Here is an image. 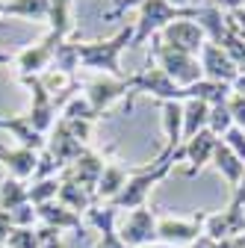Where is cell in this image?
Listing matches in <instances>:
<instances>
[{"mask_svg": "<svg viewBox=\"0 0 245 248\" xmlns=\"http://www.w3.org/2000/svg\"><path fill=\"white\" fill-rule=\"evenodd\" d=\"M177 163H183L180 148H168V145H166L160 157H154V160L145 163V166H136V169L130 171V177H127V183H124V189L118 192V198L112 201V207H115L118 213H127V210L145 207L148 195L154 192V186L163 183V180L174 171Z\"/></svg>", "mask_w": 245, "mask_h": 248, "instance_id": "cell-1", "label": "cell"}, {"mask_svg": "<svg viewBox=\"0 0 245 248\" xmlns=\"http://www.w3.org/2000/svg\"><path fill=\"white\" fill-rule=\"evenodd\" d=\"M133 45V24L121 27L109 39H95V42H77V59L80 68H89L95 74H109V77H127L121 68V53Z\"/></svg>", "mask_w": 245, "mask_h": 248, "instance_id": "cell-2", "label": "cell"}, {"mask_svg": "<svg viewBox=\"0 0 245 248\" xmlns=\"http://www.w3.org/2000/svg\"><path fill=\"white\" fill-rule=\"evenodd\" d=\"M201 15V3L198 6H174L168 0H142L136 6V21H133V47L145 45L148 39H157L171 21L180 18H195Z\"/></svg>", "mask_w": 245, "mask_h": 248, "instance_id": "cell-3", "label": "cell"}, {"mask_svg": "<svg viewBox=\"0 0 245 248\" xmlns=\"http://www.w3.org/2000/svg\"><path fill=\"white\" fill-rule=\"evenodd\" d=\"M151 56H154V62H157V65H160V68H163V71L180 86V89L195 86L198 80H204V71H201L198 56L171 50V47H166L160 39H151Z\"/></svg>", "mask_w": 245, "mask_h": 248, "instance_id": "cell-4", "label": "cell"}, {"mask_svg": "<svg viewBox=\"0 0 245 248\" xmlns=\"http://www.w3.org/2000/svg\"><path fill=\"white\" fill-rule=\"evenodd\" d=\"M157 219L160 216L145 204V207H136L127 213H118L115 231L127 248H145V245L157 242Z\"/></svg>", "mask_w": 245, "mask_h": 248, "instance_id": "cell-5", "label": "cell"}, {"mask_svg": "<svg viewBox=\"0 0 245 248\" xmlns=\"http://www.w3.org/2000/svg\"><path fill=\"white\" fill-rule=\"evenodd\" d=\"M136 86H139V77L136 74H127V77H109V74H98L95 80L86 83V101L92 104V109L98 112V118L121 98L127 95H136Z\"/></svg>", "mask_w": 245, "mask_h": 248, "instance_id": "cell-6", "label": "cell"}, {"mask_svg": "<svg viewBox=\"0 0 245 248\" xmlns=\"http://www.w3.org/2000/svg\"><path fill=\"white\" fill-rule=\"evenodd\" d=\"M27 89H30V112H27V118L33 121V127L39 130V133H50L53 130V124H56V118H59V112H62V104H59L50 92L42 86V80H39V74H21L18 77Z\"/></svg>", "mask_w": 245, "mask_h": 248, "instance_id": "cell-7", "label": "cell"}, {"mask_svg": "<svg viewBox=\"0 0 245 248\" xmlns=\"http://www.w3.org/2000/svg\"><path fill=\"white\" fill-rule=\"evenodd\" d=\"M204 233V210L195 216H160L157 219V242L168 248H186Z\"/></svg>", "mask_w": 245, "mask_h": 248, "instance_id": "cell-8", "label": "cell"}, {"mask_svg": "<svg viewBox=\"0 0 245 248\" xmlns=\"http://www.w3.org/2000/svg\"><path fill=\"white\" fill-rule=\"evenodd\" d=\"M166 47L171 50H180V53H189V56H198L201 47L207 45V33L204 27L195 21V18H180V21H171L163 33L157 36Z\"/></svg>", "mask_w": 245, "mask_h": 248, "instance_id": "cell-9", "label": "cell"}, {"mask_svg": "<svg viewBox=\"0 0 245 248\" xmlns=\"http://www.w3.org/2000/svg\"><path fill=\"white\" fill-rule=\"evenodd\" d=\"M59 45H65V42H59L53 33H47V36H42L36 45L18 50V53L12 56L15 68H18V77H21V74H45V71L53 65V56H56Z\"/></svg>", "mask_w": 245, "mask_h": 248, "instance_id": "cell-10", "label": "cell"}, {"mask_svg": "<svg viewBox=\"0 0 245 248\" xmlns=\"http://www.w3.org/2000/svg\"><path fill=\"white\" fill-rule=\"evenodd\" d=\"M242 233H245V207L228 204L225 210H216V213L204 210V236H210L213 242L233 239Z\"/></svg>", "mask_w": 245, "mask_h": 248, "instance_id": "cell-11", "label": "cell"}, {"mask_svg": "<svg viewBox=\"0 0 245 248\" xmlns=\"http://www.w3.org/2000/svg\"><path fill=\"white\" fill-rule=\"evenodd\" d=\"M198 62H201V71H204V80H213V83H225V86H233V80L239 77V68L236 62L230 59V53L216 45V42H207L198 53Z\"/></svg>", "mask_w": 245, "mask_h": 248, "instance_id": "cell-12", "label": "cell"}, {"mask_svg": "<svg viewBox=\"0 0 245 248\" xmlns=\"http://www.w3.org/2000/svg\"><path fill=\"white\" fill-rule=\"evenodd\" d=\"M216 145H219V136L213 133V130H201L198 136H192V139L183 142L180 154H183V163H186V169H183V171H186V177L201 174V171L213 163Z\"/></svg>", "mask_w": 245, "mask_h": 248, "instance_id": "cell-13", "label": "cell"}, {"mask_svg": "<svg viewBox=\"0 0 245 248\" xmlns=\"http://www.w3.org/2000/svg\"><path fill=\"white\" fill-rule=\"evenodd\" d=\"M136 77H139V86H136V95L139 92H145V95H151V98H157L160 104H166V101H183V89L160 68V65H148L145 71H136Z\"/></svg>", "mask_w": 245, "mask_h": 248, "instance_id": "cell-14", "label": "cell"}, {"mask_svg": "<svg viewBox=\"0 0 245 248\" xmlns=\"http://www.w3.org/2000/svg\"><path fill=\"white\" fill-rule=\"evenodd\" d=\"M45 151H47L50 157L56 160V166L65 171V169H68V166H71L77 157H83V154H86L89 148H86L80 139H74V136L68 133V127H65V124L56 118L53 130L47 133V148H45Z\"/></svg>", "mask_w": 245, "mask_h": 248, "instance_id": "cell-15", "label": "cell"}, {"mask_svg": "<svg viewBox=\"0 0 245 248\" xmlns=\"http://www.w3.org/2000/svg\"><path fill=\"white\" fill-rule=\"evenodd\" d=\"M86 225H92L98 231V242L95 248H127L124 242H121L118 231H115V222H118V210L112 204H95L86 216Z\"/></svg>", "mask_w": 245, "mask_h": 248, "instance_id": "cell-16", "label": "cell"}, {"mask_svg": "<svg viewBox=\"0 0 245 248\" xmlns=\"http://www.w3.org/2000/svg\"><path fill=\"white\" fill-rule=\"evenodd\" d=\"M104 166H107V157H101V154H95V151H86L83 157H77L59 177H62V180H71V183L83 186V189H89L92 195H95L98 180H101V174H104Z\"/></svg>", "mask_w": 245, "mask_h": 248, "instance_id": "cell-17", "label": "cell"}, {"mask_svg": "<svg viewBox=\"0 0 245 248\" xmlns=\"http://www.w3.org/2000/svg\"><path fill=\"white\" fill-rule=\"evenodd\" d=\"M0 130H6V133L15 139V145L30 148V151H36V154H42V151L47 148V136L39 133V130L33 127V121L27 118V112H18V115H0Z\"/></svg>", "mask_w": 245, "mask_h": 248, "instance_id": "cell-18", "label": "cell"}, {"mask_svg": "<svg viewBox=\"0 0 245 248\" xmlns=\"http://www.w3.org/2000/svg\"><path fill=\"white\" fill-rule=\"evenodd\" d=\"M0 166L6 169L9 177H18V180H30L36 177V166H39V154L30 151V148H0Z\"/></svg>", "mask_w": 245, "mask_h": 248, "instance_id": "cell-19", "label": "cell"}, {"mask_svg": "<svg viewBox=\"0 0 245 248\" xmlns=\"http://www.w3.org/2000/svg\"><path fill=\"white\" fill-rule=\"evenodd\" d=\"M36 213H39V225H45V228H56V231H62V233H65V231H83V225H86V219H83L80 213L62 207L59 201L39 204Z\"/></svg>", "mask_w": 245, "mask_h": 248, "instance_id": "cell-20", "label": "cell"}, {"mask_svg": "<svg viewBox=\"0 0 245 248\" xmlns=\"http://www.w3.org/2000/svg\"><path fill=\"white\" fill-rule=\"evenodd\" d=\"M130 171H133V169L121 166V163H115V160H107L104 174H101V180H98V189H95V201H98V204H112V201L118 198V192L124 189Z\"/></svg>", "mask_w": 245, "mask_h": 248, "instance_id": "cell-21", "label": "cell"}, {"mask_svg": "<svg viewBox=\"0 0 245 248\" xmlns=\"http://www.w3.org/2000/svg\"><path fill=\"white\" fill-rule=\"evenodd\" d=\"M213 169H216L225 180H228V186H230V192L239 186V180H242V174H245V163L236 157V154L219 139V145H216V154H213V163H210Z\"/></svg>", "mask_w": 245, "mask_h": 248, "instance_id": "cell-22", "label": "cell"}, {"mask_svg": "<svg viewBox=\"0 0 245 248\" xmlns=\"http://www.w3.org/2000/svg\"><path fill=\"white\" fill-rule=\"evenodd\" d=\"M53 0H3V18L18 21H47Z\"/></svg>", "mask_w": 245, "mask_h": 248, "instance_id": "cell-23", "label": "cell"}, {"mask_svg": "<svg viewBox=\"0 0 245 248\" xmlns=\"http://www.w3.org/2000/svg\"><path fill=\"white\" fill-rule=\"evenodd\" d=\"M180 107H183V142L210 127V104L189 98V101H183Z\"/></svg>", "mask_w": 245, "mask_h": 248, "instance_id": "cell-24", "label": "cell"}, {"mask_svg": "<svg viewBox=\"0 0 245 248\" xmlns=\"http://www.w3.org/2000/svg\"><path fill=\"white\" fill-rule=\"evenodd\" d=\"M230 86H225V83H213V80H198L195 86H186L183 89V101H189V98H195V101H204V104H210V107H219V104H228V98H230ZM180 101V104H183Z\"/></svg>", "mask_w": 245, "mask_h": 248, "instance_id": "cell-25", "label": "cell"}, {"mask_svg": "<svg viewBox=\"0 0 245 248\" xmlns=\"http://www.w3.org/2000/svg\"><path fill=\"white\" fill-rule=\"evenodd\" d=\"M71 6L74 0H53L50 3V12H47V24L59 42H71V33H74V21H71Z\"/></svg>", "mask_w": 245, "mask_h": 248, "instance_id": "cell-26", "label": "cell"}, {"mask_svg": "<svg viewBox=\"0 0 245 248\" xmlns=\"http://www.w3.org/2000/svg\"><path fill=\"white\" fill-rule=\"evenodd\" d=\"M56 201L62 204V207H68V210H74V213H80V216H86L92 207L98 204L95 195H92L89 189H83V186H77V183H71V180H62V183H59Z\"/></svg>", "mask_w": 245, "mask_h": 248, "instance_id": "cell-27", "label": "cell"}, {"mask_svg": "<svg viewBox=\"0 0 245 248\" xmlns=\"http://www.w3.org/2000/svg\"><path fill=\"white\" fill-rule=\"evenodd\" d=\"M24 204H30V183L6 174L3 180H0V210L15 213Z\"/></svg>", "mask_w": 245, "mask_h": 248, "instance_id": "cell-28", "label": "cell"}, {"mask_svg": "<svg viewBox=\"0 0 245 248\" xmlns=\"http://www.w3.org/2000/svg\"><path fill=\"white\" fill-rule=\"evenodd\" d=\"M163 112V130H166V145L168 148H183V107L177 101L160 104Z\"/></svg>", "mask_w": 245, "mask_h": 248, "instance_id": "cell-29", "label": "cell"}, {"mask_svg": "<svg viewBox=\"0 0 245 248\" xmlns=\"http://www.w3.org/2000/svg\"><path fill=\"white\" fill-rule=\"evenodd\" d=\"M39 80H42V86L50 92V95L65 107V101L68 98H74L71 92H74V86H77V80H74V74H68V71H59V68H47L45 74H39Z\"/></svg>", "mask_w": 245, "mask_h": 248, "instance_id": "cell-30", "label": "cell"}, {"mask_svg": "<svg viewBox=\"0 0 245 248\" xmlns=\"http://www.w3.org/2000/svg\"><path fill=\"white\" fill-rule=\"evenodd\" d=\"M59 183H62V177H42V180H33V183H30V204L39 207V204L56 201Z\"/></svg>", "mask_w": 245, "mask_h": 248, "instance_id": "cell-31", "label": "cell"}, {"mask_svg": "<svg viewBox=\"0 0 245 248\" xmlns=\"http://www.w3.org/2000/svg\"><path fill=\"white\" fill-rule=\"evenodd\" d=\"M62 118H83V121H98V112L92 109V104L86 101V95L80 98V95H74V98H68L65 101V107H62V112H59Z\"/></svg>", "mask_w": 245, "mask_h": 248, "instance_id": "cell-32", "label": "cell"}, {"mask_svg": "<svg viewBox=\"0 0 245 248\" xmlns=\"http://www.w3.org/2000/svg\"><path fill=\"white\" fill-rule=\"evenodd\" d=\"M230 127H233V118H230V112H228V104L210 107V127H207V130H213V133L222 139Z\"/></svg>", "mask_w": 245, "mask_h": 248, "instance_id": "cell-33", "label": "cell"}, {"mask_svg": "<svg viewBox=\"0 0 245 248\" xmlns=\"http://www.w3.org/2000/svg\"><path fill=\"white\" fill-rule=\"evenodd\" d=\"M3 248H39V231L36 228H15Z\"/></svg>", "mask_w": 245, "mask_h": 248, "instance_id": "cell-34", "label": "cell"}, {"mask_svg": "<svg viewBox=\"0 0 245 248\" xmlns=\"http://www.w3.org/2000/svg\"><path fill=\"white\" fill-rule=\"evenodd\" d=\"M225 27H228L230 36H236V39L245 42V3L236 6V9H230V12H225Z\"/></svg>", "mask_w": 245, "mask_h": 248, "instance_id": "cell-35", "label": "cell"}, {"mask_svg": "<svg viewBox=\"0 0 245 248\" xmlns=\"http://www.w3.org/2000/svg\"><path fill=\"white\" fill-rule=\"evenodd\" d=\"M59 121H62L65 127H68V133H71L74 139H80L83 145L92 139V127H95V121H83V118H62V115H59Z\"/></svg>", "mask_w": 245, "mask_h": 248, "instance_id": "cell-36", "label": "cell"}, {"mask_svg": "<svg viewBox=\"0 0 245 248\" xmlns=\"http://www.w3.org/2000/svg\"><path fill=\"white\" fill-rule=\"evenodd\" d=\"M222 142H225V145L236 154V157L245 163V130H242V127H236V124H233V127L222 136Z\"/></svg>", "mask_w": 245, "mask_h": 248, "instance_id": "cell-37", "label": "cell"}, {"mask_svg": "<svg viewBox=\"0 0 245 248\" xmlns=\"http://www.w3.org/2000/svg\"><path fill=\"white\" fill-rule=\"evenodd\" d=\"M228 112H230V118H233L236 127L245 130V98H242V95L230 92V98H228Z\"/></svg>", "mask_w": 245, "mask_h": 248, "instance_id": "cell-38", "label": "cell"}, {"mask_svg": "<svg viewBox=\"0 0 245 248\" xmlns=\"http://www.w3.org/2000/svg\"><path fill=\"white\" fill-rule=\"evenodd\" d=\"M15 231V222H12V216L6 213V210H0V245H6V239H9V233Z\"/></svg>", "mask_w": 245, "mask_h": 248, "instance_id": "cell-39", "label": "cell"}, {"mask_svg": "<svg viewBox=\"0 0 245 248\" xmlns=\"http://www.w3.org/2000/svg\"><path fill=\"white\" fill-rule=\"evenodd\" d=\"M142 3V0H115V6H112V12H107V18H118V15H124L127 9H136Z\"/></svg>", "mask_w": 245, "mask_h": 248, "instance_id": "cell-40", "label": "cell"}, {"mask_svg": "<svg viewBox=\"0 0 245 248\" xmlns=\"http://www.w3.org/2000/svg\"><path fill=\"white\" fill-rule=\"evenodd\" d=\"M230 204H239V207H245V174H242V180H239V186L230 192Z\"/></svg>", "mask_w": 245, "mask_h": 248, "instance_id": "cell-41", "label": "cell"}, {"mask_svg": "<svg viewBox=\"0 0 245 248\" xmlns=\"http://www.w3.org/2000/svg\"><path fill=\"white\" fill-rule=\"evenodd\" d=\"M207 3H213V6H216V9H222V12H230V9L242 6V0H207Z\"/></svg>", "mask_w": 245, "mask_h": 248, "instance_id": "cell-42", "label": "cell"}, {"mask_svg": "<svg viewBox=\"0 0 245 248\" xmlns=\"http://www.w3.org/2000/svg\"><path fill=\"white\" fill-rule=\"evenodd\" d=\"M219 248H245V233L242 236H233V239H222V242H216Z\"/></svg>", "mask_w": 245, "mask_h": 248, "instance_id": "cell-43", "label": "cell"}, {"mask_svg": "<svg viewBox=\"0 0 245 248\" xmlns=\"http://www.w3.org/2000/svg\"><path fill=\"white\" fill-rule=\"evenodd\" d=\"M186 248H219V245H216V242H213L210 236H204V233H201V236H198V239H195L192 245H186Z\"/></svg>", "mask_w": 245, "mask_h": 248, "instance_id": "cell-44", "label": "cell"}, {"mask_svg": "<svg viewBox=\"0 0 245 248\" xmlns=\"http://www.w3.org/2000/svg\"><path fill=\"white\" fill-rule=\"evenodd\" d=\"M230 89L236 92V95H242V98H245V74H239V77L233 80V86H230Z\"/></svg>", "mask_w": 245, "mask_h": 248, "instance_id": "cell-45", "label": "cell"}, {"mask_svg": "<svg viewBox=\"0 0 245 248\" xmlns=\"http://www.w3.org/2000/svg\"><path fill=\"white\" fill-rule=\"evenodd\" d=\"M168 3H174V6H198L195 0H168Z\"/></svg>", "mask_w": 245, "mask_h": 248, "instance_id": "cell-46", "label": "cell"}, {"mask_svg": "<svg viewBox=\"0 0 245 248\" xmlns=\"http://www.w3.org/2000/svg\"><path fill=\"white\" fill-rule=\"evenodd\" d=\"M6 62H12V56L9 53H0V65H6Z\"/></svg>", "mask_w": 245, "mask_h": 248, "instance_id": "cell-47", "label": "cell"}, {"mask_svg": "<svg viewBox=\"0 0 245 248\" xmlns=\"http://www.w3.org/2000/svg\"><path fill=\"white\" fill-rule=\"evenodd\" d=\"M145 248H168V245H163V242H154V245H145Z\"/></svg>", "mask_w": 245, "mask_h": 248, "instance_id": "cell-48", "label": "cell"}, {"mask_svg": "<svg viewBox=\"0 0 245 248\" xmlns=\"http://www.w3.org/2000/svg\"><path fill=\"white\" fill-rule=\"evenodd\" d=\"M0 18H3V0H0Z\"/></svg>", "mask_w": 245, "mask_h": 248, "instance_id": "cell-49", "label": "cell"}, {"mask_svg": "<svg viewBox=\"0 0 245 248\" xmlns=\"http://www.w3.org/2000/svg\"><path fill=\"white\" fill-rule=\"evenodd\" d=\"M242 3H245V0H242Z\"/></svg>", "mask_w": 245, "mask_h": 248, "instance_id": "cell-50", "label": "cell"}]
</instances>
